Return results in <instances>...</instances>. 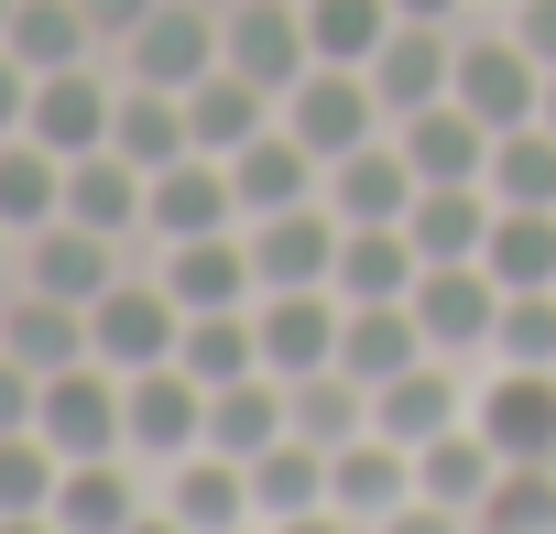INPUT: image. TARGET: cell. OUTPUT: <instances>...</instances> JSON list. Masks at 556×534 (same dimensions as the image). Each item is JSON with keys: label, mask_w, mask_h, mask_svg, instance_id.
I'll return each instance as SVG.
<instances>
[{"label": "cell", "mask_w": 556, "mask_h": 534, "mask_svg": "<svg viewBox=\"0 0 556 534\" xmlns=\"http://www.w3.org/2000/svg\"><path fill=\"white\" fill-rule=\"evenodd\" d=\"M251 328H262V371L306 382V371H339V328H350V306H339L328 284H306V295H262Z\"/></svg>", "instance_id": "14"}, {"label": "cell", "mask_w": 556, "mask_h": 534, "mask_svg": "<svg viewBox=\"0 0 556 534\" xmlns=\"http://www.w3.org/2000/svg\"><path fill=\"white\" fill-rule=\"evenodd\" d=\"M371 534H469V512H447V501H426V491H415V501H404V512H382Z\"/></svg>", "instance_id": "45"}, {"label": "cell", "mask_w": 556, "mask_h": 534, "mask_svg": "<svg viewBox=\"0 0 556 534\" xmlns=\"http://www.w3.org/2000/svg\"><path fill=\"white\" fill-rule=\"evenodd\" d=\"M240 240H251L262 295H306V284L339 274V207H328V196H306V207H285V218H251ZM328 295H339V284H328Z\"/></svg>", "instance_id": "9"}, {"label": "cell", "mask_w": 556, "mask_h": 534, "mask_svg": "<svg viewBox=\"0 0 556 534\" xmlns=\"http://www.w3.org/2000/svg\"><path fill=\"white\" fill-rule=\"evenodd\" d=\"M502 12H513V0H502Z\"/></svg>", "instance_id": "57"}, {"label": "cell", "mask_w": 556, "mask_h": 534, "mask_svg": "<svg viewBox=\"0 0 556 534\" xmlns=\"http://www.w3.org/2000/svg\"><path fill=\"white\" fill-rule=\"evenodd\" d=\"M415 328L437 360H491V328H502V284H491V262H426L415 274Z\"/></svg>", "instance_id": "6"}, {"label": "cell", "mask_w": 556, "mask_h": 534, "mask_svg": "<svg viewBox=\"0 0 556 534\" xmlns=\"http://www.w3.org/2000/svg\"><path fill=\"white\" fill-rule=\"evenodd\" d=\"M142 196H153V175L131 164V153H77L66 164V218L77 229H110V240H142Z\"/></svg>", "instance_id": "26"}, {"label": "cell", "mask_w": 556, "mask_h": 534, "mask_svg": "<svg viewBox=\"0 0 556 534\" xmlns=\"http://www.w3.org/2000/svg\"><path fill=\"white\" fill-rule=\"evenodd\" d=\"M285 120L317 164H339V153H361V142H382L393 131V110H382V88H371V66H306L295 88H285Z\"/></svg>", "instance_id": "1"}, {"label": "cell", "mask_w": 556, "mask_h": 534, "mask_svg": "<svg viewBox=\"0 0 556 534\" xmlns=\"http://www.w3.org/2000/svg\"><path fill=\"white\" fill-rule=\"evenodd\" d=\"M469 360H415V371H393L382 393H371V436H393V447H437L447 425H469Z\"/></svg>", "instance_id": "12"}, {"label": "cell", "mask_w": 556, "mask_h": 534, "mask_svg": "<svg viewBox=\"0 0 556 534\" xmlns=\"http://www.w3.org/2000/svg\"><path fill=\"white\" fill-rule=\"evenodd\" d=\"M393 142H404L415 186H480V175H491V120H469L458 99H437V110L393 120Z\"/></svg>", "instance_id": "23"}, {"label": "cell", "mask_w": 556, "mask_h": 534, "mask_svg": "<svg viewBox=\"0 0 556 534\" xmlns=\"http://www.w3.org/2000/svg\"><path fill=\"white\" fill-rule=\"evenodd\" d=\"M218 66L251 77L273 110H285V88L317 66V44H306V0H229V12H218Z\"/></svg>", "instance_id": "4"}, {"label": "cell", "mask_w": 556, "mask_h": 534, "mask_svg": "<svg viewBox=\"0 0 556 534\" xmlns=\"http://www.w3.org/2000/svg\"><path fill=\"white\" fill-rule=\"evenodd\" d=\"M153 501L142 458H66L55 480V534H131V512Z\"/></svg>", "instance_id": "22"}, {"label": "cell", "mask_w": 556, "mask_h": 534, "mask_svg": "<svg viewBox=\"0 0 556 534\" xmlns=\"http://www.w3.org/2000/svg\"><path fill=\"white\" fill-rule=\"evenodd\" d=\"M142 262V240H110V229H77V218H45L34 240H23V262H12V284H34V295H66V306H99L121 274Z\"/></svg>", "instance_id": "5"}, {"label": "cell", "mask_w": 556, "mask_h": 534, "mask_svg": "<svg viewBox=\"0 0 556 534\" xmlns=\"http://www.w3.org/2000/svg\"><path fill=\"white\" fill-rule=\"evenodd\" d=\"M480 262H491L502 295H545V284H556V207H502Z\"/></svg>", "instance_id": "35"}, {"label": "cell", "mask_w": 556, "mask_h": 534, "mask_svg": "<svg viewBox=\"0 0 556 534\" xmlns=\"http://www.w3.org/2000/svg\"><path fill=\"white\" fill-rule=\"evenodd\" d=\"M207 393L218 382H240V371H262V328H251V306H229V317H186V349H175Z\"/></svg>", "instance_id": "41"}, {"label": "cell", "mask_w": 556, "mask_h": 534, "mask_svg": "<svg viewBox=\"0 0 556 534\" xmlns=\"http://www.w3.org/2000/svg\"><path fill=\"white\" fill-rule=\"evenodd\" d=\"M317 196L339 207V229H404V207H415V164H404V142L382 131V142H361V153H339Z\"/></svg>", "instance_id": "18"}, {"label": "cell", "mask_w": 556, "mask_h": 534, "mask_svg": "<svg viewBox=\"0 0 556 534\" xmlns=\"http://www.w3.org/2000/svg\"><path fill=\"white\" fill-rule=\"evenodd\" d=\"M415 360H437L426 328H415V295H404V306H350V328H339V371H350V382L382 393V382L415 371Z\"/></svg>", "instance_id": "30"}, {"label": "cell", "mask_w": 556, "mask_h": 534, "mask_svg": "<svg viewBox=\"0 0 556 534\" xmlns=\"http://www.w3.org/2000/svg\"><path fill=\"white\" fill-rule=\"evenodd\" d=\"M491 360H502V371H556V284H545V295H502Z\"/></svg>", "instance_id": "42"}, {"label": "cell", "mask_w": 556, "mask_h": 534, "mask_svg": "<svg viewBox=\"0 0 556 534\" xmlns=\"http://www.w3.org/2000/svg\"><path fill=\"white\" fill-rule=\"evenodd\" d=\"M229 534H262V523H229Z\"/></svg>", "instance_id": "56"}, {"label": "cell", "mask_w": 556, "mask_h": 534, "mask_svg": "<svg viewBox=\"0 0 556 534\" xmlns=\"http://www.w3.org/2000/svg\"><path fill=\"white\" fill-rule=\"evenodd\" d=\"M88 23H99V34H121V44H131V34H142V23H153V0H88Z\"/></svg>", "instance_id": "48"}, {"label": "cell", "mask_w": 556, "mask_h": 534, "mask_svg": "<svg viewBox=\"0 0 556 534\" xmlns=\"http://www.w3.org/2000/svg\"><path fill=\"white\" fill-rule=\"evenodd\" d=\"M12 12H23V0H0V44H12Z\"/></svg>", "instance_id": "55"}, {"label": "cell", "mask_w": 556, "mask_h": 534, "mask_svg": "<svg viewBox=\"0 0 556 534\" xmlns=\"http://www.w3.org/2000/svg\"><path fill=\"white\" fill-rule=\"evenodd\" d=\"M285 436H295V382H285V371H240V382L207 393V447H218V458L251 469L262 447H285Z\"/></svg>", "instance_id": "20"}, {"label": "cell", "mask_w": 556, "mask_h": 534, "mask_svg": "<svg viewBox=\"0 0 556 534\" xmlns=\"http://www.w3.org/2000/svg\"><path fill=\"white\" fill-rule=\"evenodd\" d=\"M469 120H491V131H523V120H545V66L523 55V34L502 23V34H458V88H447Z\"/></svg>", "instance_id": "7"}, {"label": "cell", "mask_w": 556, "mask_h": 534, "mask_svg": "<svg viewBox=\"0 0 556 534\" xmlns=\"http://www.w3.org/2000/svg\"><path fill=\"white\" fill-rule=\"evenodd\" d=\"M34 436L55 458H131L121 447V371L110 360H77V371H45V404H34Z\"/></svg>", "instance_id": "8"}, {"label": "cell", "mask_w": 556, "mask_h": 534, "mask_svg": "<svg viewBox=\"0 0 556 534\" xmlns=\"http://www.w3.org/2000/svg\"><path fill=\"white\" fill-rule=\"evenodd\" d=\"M121 77H142V88H197V77H218V12H197V0H153V23L121 44Z\"/></svg>", "instance_id": "15"}, {"label": "cell", "mask_w": 556, "mask_h": 534, "mask_svg": "<svg viewBox=\"0 0 556 534\" xmlns=\"http://www.w3.org/2000/svg\"><path fill=\"white\" fill-rule=\"evenodd\" d=\"M0 534H55V512H0Z\"/></svg>", "instance_id": "52"}, {"label": "cell", "mask_w": 556, "mask_h": 534, "mask_svg": "<svg viewBox=\"0 0 556 534\" xmlns=\"http://www.w3.org/2000/svg\"><path fill=\"white\" fill-rule=\"evenodd\" d=\"M164 295L186 317H229V306H262V274H251V240L240 229H207V240H175V251H142Z\"/></svg>", "instance_id": "10"}, {"label": "cell", "mask_w": 556, "mask_h": 534, "mask_svg": "<svg viewBox=\"0 0 556 534\" xmlns=\"http://www.w3.org/2000/svg\"><path fill=\"white\" fill-rule=\"evenodd\" d=\"M23 120H34V66H23L12 44H0V142H12Z\"/></svg>", "instance_id": "46"}, {"label": "cell", "mask_w": 556, "mask_h": 534, "mask_svg": "<svg viewBox=\"0 0 556 534\" xmlns=\"http://www.w3.org/2000/svg\"><path fill=\"white\" fill-rule=\"evenodd\" d=\"M45 218H66V153H45L34 131H12V142H0V229L34 240Z\"/></svg>", "instance_id": "31"}, {"label": "cell", "mask_w": 556, "mask_h": 534, "mask_svg": "<svg viewBox=\"0 0 556 534\" xmlns=\"http://www.w3.org/2000/svg\"><path fill=\"white\" fill-rule=\"evenodd\" d=\"M207 229H240V196H229V164L218 153H186L142 196V251H175V240H207Z\"/></svg>", "instance_id": "11"}, {"label": "cell", "mask_w": 556, "mask_h": 534, "mask_svg": "<svg viewBox=\"0 0 556 534\" xmlns=\"http://www.w3.org/2000/svg\"><path fill=\"white\" fill-rule=\"evenodd\" d=\"M295 436L306 447H350V436H371V382H350V371H306L295 382Z\"/></svg>", "instance_id": "39"}, {"label": "cell", "mask_w": 556, "mask_h": 534, "mask_svg": "<svg viewBox=\"0 0 556 534\" xmlns=\"http://www.w3.org/2000/svg\"><path fill=\"white\" fill-rule=\"evenodd\" d=\"M393 34V0H306V44L317 66H371Z\"/></svg>", "instance_id": "40"}, {"label": "cell", "mask_w": 556, "mask_h": 534, "mask_svg": "<svg viewBox=\"0 0 556 534\" xmlns=\"http://www.w3.org/2000/svg\"><path fill=\"white\" fill-rule=\"evenodd\" d=\"M88 44H99L88 0H23V12H12V55H23L34 77H55V66H88Z\"/></svg>", "instance_id": "38"}, {"label": "cell", "mask_w": 556, "mask_h": 534, "mask_svg": "<svg viewBox=\"0 0 556 534\" xmlns=\"http://www.w3.org/2000/svg\"><path fill=\"white\" fill-rule=\"evenodd\" d=\"M12 262H23V240H12V229H0V295H12Z\"/></svg>", "instance_id": "53"}, {"label": "cell", "mask_w": 556, "mask_h": 534, "mask_svg": "<svg viewBox=\"0 0 556 534\" xmlns=\"http://www.w3.org/2000/svg\"><path fill=\"white\" fill-rule=\"evenodd\" d=\"M545 131H556V66H545Z\"/></svg>", "instance_id": "54"}, {"label": "cell", "mask_w": 556, "mask_h": 534, "mask_svg": "<svg viewBox=\"0 0 556 534\" xmlns=\"http://www.w3.org/2000/svg\"><path fill=\"white\" fill-rule=\"evenodd\" d=\"M469 534H556V458H502V480L469 512Z\"/></svg>", "instance_id": "37"}, {"label": "cell", "mask_w": 556, "mask_h": 534, "mask_svg": "<svg viewBox=\"0 0 556 534\" xmlns=\"http://www.w3.org/2000/svg\"><path fill=\"white\" fill-rule=\"evenodd\" d=\"M55 480H66V458L23 425V436H0V512H55Z\"/></svg>", "instance_id": "43"}, {"label": "cell", "mask_w": 556, "mask_h": 534, "mask_svg": "<svg viewBox=\"0 0 556 534\" xmlns=\"http://www.w3.org/2000/svg\"><path fill=\"white\" fill-rule=\"evenodd\" d=\"M393 23H458V0H393Z\"/></svg>", "instance_id": "50"}, {"label": "cell", "mask_w": 556, "mask_h": 534, "mask_svg": "<svg viewBox=\"0 0 556 534\" xmlns=\"http://www.w3.org/2000/svg\"><path fill=\"white\" fill-rule=\"evenodd\" d=\"M88 349H99L110 371H164V360L186 349V306L164 295V274H153V262H131V274L88 306Z\"/></svg>", "instance_id": "2"}, {"label": "cell", "mask_w": 556, "mask_h": 534, "mask_svg": "<svg viewBox=\"0 0 556 534\" xmlns=\"http://www.w3.org/2000/svg\"><path fill=\"white\" fill-rule=\"evenodd\" d=\"M491 186H415V207H404V240L426 251V262H480L491 251Z\"/></svg>", "instance_id": "27"}, {"label": "cell", "mask_w": 556, "mask_h": 534, "mask_svg": "<svg viewBox=\"0 0 556 534\" xmlns=\"http://www.w3.org/2000/svg\"><path fill=\"white\" fill-rule=\"evenodd\" d=\"M251 512H262V523H295V512H328V447H306V436L262 447V458H251Z\"/></svg>", "instance_id": "34"}, {"label": "cell", "mask_w": 556, "mask_h": 534, "mask_svg": "<svg viewBox=\"0 0 556 534\" xmlns=\"http://www.w3.org/2000/svg\"><path fill=\"white\" fill-rule=\"evenodd\" d=\"M415 274H426V251L404 229H339V274H328L339 306H404Z\"/></svg>", "instance_id": "28"}, {"label": "cell", "mask_w": 556, "mask_h": 534, "mask_svg": "<svg viewBox=\"0 0 556 534\" xmlns=\"http://www.w3.org/2000/svg\"><path fill=\"white\" fill-rule=\"evenodd\" d=\"M317 186H328V164H317V153H306L285 120H273L262 142H240V153H229V196H240V229H251V218H285V207H306Z\"/></svg>", "instance_id": "19"}, {"label": "cell", "mask_w": 556, "mask_h": 534, "mask_svg": "<svg viewBox=\"0 0 556 534\" xmlns=\"http://www.w3.org/2000/svg\"><path fill=\"white\" fill-rule=\"evenodd\" d=\"M491 480H502V447H491L480 425H447L437 447H415V491H426V501H447V512H480V501H491Z\"/></svg>", "instance_id": "33"}, {"label": "cell", "mask_w": 556, "mask_h": 534, "mask_svg": "<svg viewBox=\"0 0 556 534\" xmlns=\"http://www.w3.org/2000/svg\"><path fill=\"white\" fill-rule=\"evenodd\" d=\"M110 153H131L142 175L186 164V153H197V131H186V88H142V77H121V120H110Z\"/></svg>", "instance_id": "29"}, {"label": "cell", "mask_w": 556, "mask_h": 534, "mask_svg": "<svg viewBox=\"0 0 556 534\" xmlns=\"http://www.w3.org/2000/svg\"><path fill=\"white\" fill-rule=\"evenodd\" d=\"M371 88H382V110H393V120L437 110V99L458 88V34H447V23H393V34H382V55H371Z\"/></svg>", "instance_id": "17"}, {"label": "cell", "mask_w": 556, "mask_h": 534, "mask_svg": "<svg viewBox=\"0 0 556 534\" xmlns=\"http://www.w3.org/2000/svg\"><path fill=\"white\" fill-rule=\"evenodd\" d=\"M186 131H197V153H218V164H229L240 142H262V131H273V99H262L251 77H229V66H218V77H197V88H186Z\"/></svg>", "instance_id": "32"}, {"label": "cell", "mask_w": 556, "mask_h": 534, "mask_svg": "<svg viewBox=\"0 0 556 534\" xmlns=\"http://www.w3.org/2000/svg\"><path fill=\"white\" fill-rule=\"evenodd\" d=\"M262 534H361L350 512H295V523H262Z\"/></svg>", "instance_id": "49"}, {"label": "cell", "mask_w": 556, "mask_h": 534, "mask_svg": "<svg viewBox=\"0 0 556 534\" xmlns=\"http://www.w3.org/2000/svg\"><path fill=\"white\" fill-rule=\"evenodd\" d=\"M153 501H164L186 534H229V523H262V512H251V469H240V458H218V447H197V458L153 469Z\"/></svg>", "instance_id": "21"}, {"label": "cell", "mask_w": 556, "mask_h": 534, "mask_svg": "<svg viewBox=\"0 0 556 534\" xmlns=\"http://www.w3.org/2000/svg\"><path fill=\"white\" fill-rule=\"evenodd\" d=\"M513 34H523L534 66H556V0H513Z\"/></svg>", "instance_id": "47"}, {"label": "cell", "mask_w": 556, "mask_h": 534, "mask_svg": "<svg viewBox=\"0 0 556 534\" xmlns=\"http://www.w3.org/2000/svg\"><path fill=\"white\" fill-rule=\"evenodd\" d=\"M131 534H186V523H175L164 501H142V512H131Z\"/></svg>", "instance_id": "51"}, {"label": "cell", "mask_w": 556, "mask_h": 534, "mask_svg": "<svg viewBox=\"0 0 556 534\" xmlns=\"http://www.w3.org/2000/svg\"><path fill=\"white\" fill-rule=\"evenodd\" d=\"M415 501V447H393V436H350L339 458H328V512H350L361 534L382 523V512H404Z\"/></svg>", "instance_id": "24"}, {"label": "cell", "mask_w": 556, "mask_h": 534, "mask_svg": "<svg viewBox=\"0 0 556 534\" xmlns=\"http://www.w3.org/2000/svg\"><path fill=\"white\" fill-rule=\"evenodd\" d=\"M0 349H12L23 371H77V360H99V349H88V306L34 295V284L0 295Z\"/></svg>", "instance_id": "25"}, {"label": "cell", "mask_w": 556, "mask_h": 534, "mask_svg": "<svg viewBox=\"0 0 556 534\" xmlns=\"http://www.w3.org/2000/svg\"><path fill=\"white\" fill-rule=\"evenodd\" d=\"M110 120H121V77H99V66H55V77H34V120H23V131H34L45 153L77 164V153L110 142Z\"/></svg>", "instance_id": "16"}, {"label": "cell", "mask_w": 556, "mask_h": 534, "mask_svg": "<svg viewBox=\"0 0 556 534\" xmlns=\"http://www.w3.org/2000/svg\"><path fill=\"white\" fill-rule=\"evenodd\" d=\"M34 404H45V371H23L12 349H0V436H23V425H34Z\"/></svg>", "instance_id": "44"}, {"label": "cell", "mask_w": 556, "mask_h": 534, "mask_svg": "<svg viewBox=\"0 0 556 534\" xmlns=\"http://www.w3.org/2000/svg\"><path fill=\"white\" fill-rule=\"evenodd\" d=\"M491 207H556V131L523 120V131H491Z\"/></svg>", "instance_id": "36"}, {"label": "cell", "mask_w": 556, "mask_h": 534, "mask_svg": "<svg viewBox=\"0 0 556 534\" xmlns=\"http://www.w3.org/2000/svg\"><path fill=\"white\" fill-rule=\"evenodd\" d=\"M469 425H480L502 458H556V371H502V360H480Z\"/></svg>", "instance_id": "13"}, {"label": "cell", "mask_w": 556, "mask_h": 534, "mask_svg": "<svg viewBox=\"0 0 556 534\" xmlns=\"http://www.w3.org/2000/svg\"><path fill=\"white\" fill-rule=\"evenodd\" d=\"M121 447H131L142 469L197 458V447H207V382H197L186 360H164V371H121Z\"/></svg>", "instance_id": "3"}]
</instances>
